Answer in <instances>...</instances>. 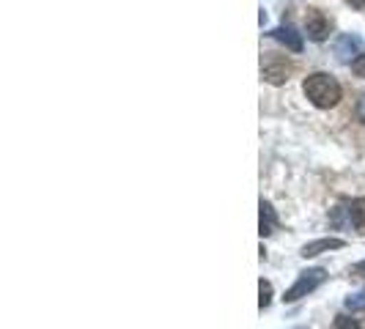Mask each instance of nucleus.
Listing matches in <instances>:
<instances>
[{
    "mask_svg": "<svg viewBox=\"0 0 365 329\" xmlns=\"http://www.w3.org/2000/svg\"><path fill=\"white\" fill-rule=\"evenodd\" d=\"M261 214H258V234L261 236H269L274 231V225H277V214H274V209H272V203H267V201H261Z\"/></svg>",
    "mask_w": 365,
    "mask_h": 329,
    "instance_id": "6e6552de",
    "label": "nucleus"
},
{
    "mask_svg": "<svg viewBox=\"0 0 365 329\" xmlns=\"http://www.w3.org/2000/svg\"><path fill=\"white\" fill-rule=\"evenodd\" d=\"M346 305L349 310L354 313V310H365V288H360L357 293H351V296H346Z\"/></svg>",
    "mask_w": 365,
    "mask_h": 329,
    "instance_id": "9d476101",
    "label": "nucleus"
},
{
    "mask_svg": "<svg viewBox=\"0 0 365 329\" xmlns=\"http://www.w3.org/2000/svg\"><path fill=\"white\" fill-rule=\"evenodd\" d=\"M329 19L324 17V11L322 9H308V14H305V31H308V38L313 41H324L329 36Z\"/></svg>",
    "mask_w": 365,
    "mask_h": 329,
    "instance_id": "7ed1b4c3",
    "label": "nucleus"
},
{
    "mask_svg": "<svg viewBox=\"0 0 365 329\" xmlns=\"http://www.w3.org/2000/svg\"><path fill=\"white\" fill-rule=\"evenodd\" d=\"M351 272H354V274H363L365 272V261H363V263H357V266H354Z\"/></svg>",
    "mask_w": 365,
    "mask_h": 329,
    "instance_id": "4468645a",
    "label": "nucleus"
},
{
    "mask_svg": "<svg viewBox=\"0 0 365 329\" xmlns=\"http://www.w3.org/2000/svg\"><path fill=\"white\" fill-rule=\"evenodd\" d=\"M292 74V63L283 61V58H267L264 61V80L272 83V85H283Z\"/></svg>",
    "mask_w": 365,
    "mask_h": 329,
    "instance_id": "20e7f679",
    "label": "nucleus"
},
{
    "mask_svg": "<svg viewBox=\"0 0 365 329\" xmlns=\"http://www.w3.org/2000/svg\"><path fill=\"white\" fill-rule=\"evenodd\" d=\"M344 244H346L344 239H319V241H311V244H305L299 256H302V258H313V256H319V253H327V250H341Z\"/></svg>",
    "mask_w": 365,
    "mask_h": 329,
    "instance_id": "423d86ee",
    "label": "nucleus"
},
{
    "mask_svg": "<svg viewBox=\"0 0 365 329\" xmlns=\"http://www.w3.org/2000/svg\"><path fill=\"white\" fill-rule=\"evenodd\" d=\"M349 3H351L354 9H365V0H349Z\"/></svg>",
    "mask_w": 365,
    "mask_h": 329,
    "instance_id": "2eb2a0df",
    "label": "nucleus"
},
{
    "mask_svg": "<svg viewBox=\"0 0 365 329\" xmlns=\"http://www.w3.org/2000/svg\"><path fill=\"white\" fill-rule=\"evenodd\" d=\"M335 55H338V61H344V63L357 61V55H360V38L354 36V33H344V36L335 41Z\"/></svg>",
    "mask_w": 365,
    "mask_h": 329,
    "instance_id": "39448f33",
    "label": "nucleus"
},
{
    "mask_svg": "<svg viewBox=\"0 0 365 329\" xmlns=\"http://www.w3.org/2000/svg\"><path fill=\"white\" fill-rule=\"evenodd\" d=\"M324 269H308V272H302L297 277V283H294L292 288L286 291V302H297V299H302V296H308L311 291H316L322 283H324Z\"/></svg>",
    "mask_w": 365,
    "mask_h": 329,
    "instance_id": "f03ea898",
    "label": "nucleus"
},
{
    "mask_svg": "<svg viewBox=\"0 0 365 329\" xmlns=\"http://www.w3.org/2000/svg\"><path fill=\"white\" fill-rule=\"evenodd\" d=\"M272 38H277L280 44H286L292 53H299V50H302V36L294 31L292 25H280V28H274Z\"/></svg>",
    "mask_w": 365,
    "mask_h": 329,
    "instance_id": "0eeeda50",
    "label": "nucleus"
},
{
    "mask_svg": "<svg viewBox=\"0 0 365 329\" xmlns=\"http://www.w3.org/2000/svg\"><path fill=\"white\" fill-rule=\"evenodd\" d=\"M302 88H305V96L311 99L316 108H322V110L335 108V105L341 102V83L327 72L311 74Z\"/></svg>",
    "mask_w": 365,
    "mask_h": 329,
    "instance_id": "f257e3e1",
    "label": "nucleus"
},
{
    "mask_svg": "<svg viewBox=\"0 0 365 329\" xmlns=\"http://www.w3.org/2000/svg\"><path fill=\"white\" fill-rule=\"evenodd\" d=\"M258 293H261V299H258L261 310H264V308H269V302H272V286H269L267 280H261V283H258Z\"/></svg>",
    "mask_w": 365,
    "mask_h": 329,
    "instance_id": "9b49d317",
    "label": "nucleus"
},
{
    "mask_svg": "<svg viewBox=\"0 0 365 329\" xmlns=\"http://www.w3.org/2000/svg\"><path fill=\"white\" fill-rule=\"evenodd\" d=\"M351 69L360 74V77H365V55H360V58H357V61L351 63Z\"/></svg>",
    "mask_w": 365,
    "mask_h": 329,
    "instance_id": "ddd939ff",
    "label": "nucleus"
},
{
    "mask_svg": "<svg viewBox=\"0 0 365 329\" xmlns=\"http://www.w3.org/2000/svg\"><path fill=\"white\" fill-rule=\"evenodd\" d=\"M349 217H351V225L357 231H365V198H357L349 206Z\"/></svg>",
    "mask_w": 365,
    "mask_h": 329,
    "instance_id": "1a4fd4ad",
    "label": "nucleus"
},
{
    "mask_svg": "<svg viewBox=\"0 0 365 329\" xmlns=\"http://www.w3.org/2000/svg\"><path fill=\"white\" fill-rule=\"evenodd\" d=\"M332 329H360V324H357L354 318H346V315H338V318H335V324H332Z\"/></svg>",
    "mask_w": 365,
    "mask_h": 329,
    "instance_id": "f8f14e48",
    "label": "nucleus"
}]
</instances>
